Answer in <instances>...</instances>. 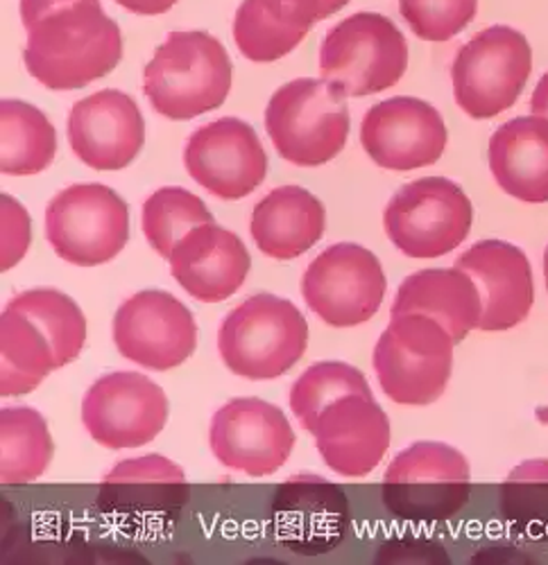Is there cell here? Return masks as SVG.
<instances>
[{"label":"cell","mask_w":548,"mask_h":565,"mask_svg":"<svg viewBox=\"0 0 548 565\" xmlns=\"http://www.w3.org/2000/svg\"><path fill=\"white\" fill-rule=\"evenodd\" d=\"M209 222H213V215L207 204L198 195L189 193L187 188L179 185L159 188L157 193L146 200L141 213L148 245L166 260L170 258L175 245L191 228Z\"/></svg>","instance_id":"28"},{"label":"cell","mask_w":548,"mask_h":565,"mask_svg":"<svg viewBox=\"0 0 548 565\" xmlns=\"http://www.w3.org/2000/svg\"><path fill=\"white\" fill-rule=\"evenodd\" d=\"M530 111H533V116H541L548 120V73L541 75V79L537 82V86L533 90Z\"/></svg>","instance_id":"36"},{"label":"cell","mask_w":548,"mask_h":565,"mask_svg":"<svg viewBox=\"0 0 548 565\" xmlns=\"http://www.w3.org/2000/svg\"><path fill=\"white\" fill-rule=\"evenodd\" d=\"M0 170L10 177H32L57 154V131L41 109L21 100L0 103Z\"/></svg>","instance_id":"24"},{"label":"cell","mask_w":548,"mask_h":565,"mask_svg":"<svg viewBox=\"0 0 548 565\" xmlns=\"http://www.w3.org/2000/svg\"><path fill=\"white\" fill-rule=\"evenodd\" d=\"M474 206L459 183L424 177L401 185L383 213L390 243L408 258H440L472 231Z\"/></svg>","instance_id":"7"},{"label":"cell","mask_w":548,"mask_h":565,"mask_svg":"<svg viewBox=\"0 0 548 565\" xmlns=\"http://www.w3.org/2000/svg\"><path fill=\"white\" fill-rule=\"evenodd\" d=\"M166 392L148 375L114 371L91 385L82 401V423L96 444L109 450L141 448L166 428Z\"/></svg>","instance_id":"11"},{"label":"cell","mask_w":548,"mask_h":565,"mask_svg":"<svg viewBox=\"0 0 548 565\" xmlns=\"http://www.w3.org/2000/svg\"><path fill=\"white\" fill-rule=\"evenodd\" d=\"M232 90V60L207 32H170L144 71L152 109L170 120H191L224 105Z\"/></svg>","instance_id":"2"},{"label":"cell","mask_w":548,"mask_h":565,"mask_svg":"<svg viewBox=\"0 0 548 565\" xmlns=\"http://www.w3.org/2000/svg\"><path fill=\"white\" fill-rule=\"evenodd\" d=\"M209 446L224 468L265 478L288 461L295 430L277 405L252 396L234 398L213 414Z\"/></svg>","instance_id":"13"},{"label":"cell","mask_w":548,"mask_h":565,"mask_svg":"<svg viewBox=\"0 0 548 565\" xmlns=\"http://www.w3.org/2000/svg\"><path fill=\"white\" fill-rule=\"evenodd\" d=\"M185 166L207 193L236 202L263 183L267 154L252 125L241 118H218L189 136Z\"/></svg>","instance_id":"14"},{"label":"cell","mask_w":548,"mask_h":565,"mask_svg":"<svg viewBox=\"0 0 548 565\" xmlns=\"http://www.w3.org/2000/svg\"><path fill=\"white\" fill-rule=\"evenodd\" d=\"M55 446L49 423L34 407L0 409V482L25 484L51 466Z\"/></svg>","instance_id":"25"},{"label":"cell","mask_w":548,"mask_h":565,"mask_svg":"<svg viewBox=\"0 0 548 565\" xmlns=\"http://www.w3.org/2000/svg\"><path fill=\"white\" fill-rule=\"evenodd\" d=\"M325 226L323 202L306 188L282 185L254 206L250 233L267 258L293 260L323 241Z\"/></svg>","instance_id":"22"},{"label":"cell","mask_w":548,"mask_h":565,"mask_svg":"<svg viewBox=\"0 0 548 565\" xmlns=\"http://www.w3.org/2000/svg\"><path fill=\"white\" fill-rule=\"evenodd\" d=\"M399 12L415 36L449 41L474 21L478 0H399Z\"/></svg>","instance_id":"31"},{"label":"cell","mask_w":548,"mask_h":565,"mask_svg":"<svg viewBox=\"0 0 548 565\" xmlns=\"http://www.w3.org/2000/svg\"><path fill=\"white\" fill-rule=\"evenodd\" d=\"M442 114L420 98H390L375 105L360 122V143L370 159L394 172L426 168L446 148Z\"/></svg>","instance_id":"15"},{"label":"cell","mask_w":548,"mask_h":565,"mask_svg":"<svg viewBox=\"0 0 548 565\" xmlns=\"http://www.w3.org/2000/svg\"><path fill=\"white\" fill-rule=\"evenodd\" d=\"M453 338L426 315H397L375 347V373L397 405H431L451 379Z\"/></svg>","instance_id":"5"},{"label":"cell","mask_w":548,"mask_h":565,"mask_svg":"<svg viewBox=\"0 0 548 565\" xmlns=\"http://www.w3.org/2000/svg\"><path fill=\"white\" fill-rule=\"evenodd\" d=\"M408 68V43L383 14L358 12L331 28L319 49V73L342 98L375 96Z\"/></svg>","instance_id":"6"},{"label":"cell","mask_w":548,"mask_h":565,"mask_svg":"<svg viewBox=\"0 0 548 565\" xmlns=\"http://www.w3.org/2000/svg\"><path fill=\"white\" fill-rule=\"evenodd\" d=\"M0 206H3V245H0V269L10 271L28 254L30 233H32L30 215L12 195H0Z\"/></svg>","instance_id":"33"},{"label":"cell","mask_w":548,"mask_h":565,"mask_svg":"<svg viewBox=\"0 0 548 565\" xmlns=\"http://www.w3.org/2000/svg\"><path fill=\"white\" fill-rule=\"evenodd\" d=\"M68 143L88 168L114 172L139 157L146 140L141 109L123 90L105 88L75 103L68 114Z\"/></svg>","instance_id":"16"},{"label":"cell","mask_w":548,"mask_h":565,"mask_svg":"<svg viewBox=\"0 0 548 565\" xmlns=\"http://www.w3.org/2000/svg\"><path fill=\"white\" fill-rule=\"evenodd\" d=\"M489 170L504 193L526 204L548 202V120L521 116L489 138Z\"/></svg>","instance_id":"21"},{"label":"cell","mask_w":548,"mask_h":565,"mask_svg":"<svg viewBox=\"0 0 548 565\" xmlns=\"http://www.w3.org/2000/svg\"><path fill=\"white\" fill-rule=\"evenodd\" d=\"M530 71L528 39L515 28L492 25L467 41L453 60L455 103L476 120L496 118L519 100Z\"/></svg>","instance_id":"8"},{"label":"cell","mask_w":548,"mask_h":565,"mask_svg":"<svg viewBox=\"0 0 548 565\" xmlns=\"http://www.w3.org/2000/svg\"><path fill=\"white\" fill-rule=\"evenodd\" d=\"M185 470H181L175 461L148 455L141 459H127L120 461L109 476H105V484H131V482H164V484H185Z\"/></svg>","instance_id":"32"},{"label":"cell","mask_w":548,"mask_h":565,"mask_svg":"<svg viewBox=\"0 0 548 565\" xmlns=\"http://www.w3.org/2000/svg\"><path fill=\"white\" fill-rule=\"evenodd\" d=\"M455 267L467 271L478 286L481 331H510L530 315L535 280L530 260L519 247L504 241H481L461 254Z\"/></svg>","instance_id":"18"},{"label":"cell","mask_w":548,"mask_h":565,"mask_svg":"<svg viewBox=\"0 0 548 565\" xmlns=\"http://www.w3.org/2000/svg\"><path fill=\"white\" fill-rule=\"evenodd\" d=\"M168 260L172 278L202 303L234 297L252 267L250 252L239 235L215 222L191 228L175 245Z\"/></svg>","instance_id":"19"},{"label":"cell","mask_w":548,"mask_h":565,"mask_svg":"<svg viewBox=\"0 0 548 565\" xmlns=\"http://www.w3.org/2000/svg\"><path fill=\"white\" fill-rule=\"evenodd\" d=\"M308 323L299 308L261 292L239 303L220 323L218 351L224 366L245 381H274L306 353Z\"/></svg>","instance_id":"3"},{"label":"cell","mask_w":548,"mask_h":565,"mask_svg":"<svg viewBox=\"0 0 548 565\" xmlns=\"http://www.w3.org/2000/svg\"><path fill=\"white\" fill-rule=\"evenodd\" d=\"M116 3L134 14L159 17V14H166L170 8H175L177 0H116Z\"/></svg>","instance_id":"35"},{"label":"cell","mask_w":548,"mask_h":565,"mask_svg":"<svg viewBox=\"0 0 548 565\" xmlns=\"http://www.w3.org/2000/svg\"><path fill=\"white\" fill-rule=\"evenodd\" d=\"M426 315L440 321L453 342H463L481 326L483 299L474 278L459 267L410 274L394 295L390 315Z\"/></svg>","instance_id":"20"},{"label":"cell","mask_w":548,"mask_h":565,"mask_svg":"<svg viewBox=\"0 0 548 565\" xmlns=\"http://www.w3.org/2000/svg\"><path fill=\"white\" fill-rule=\"evenodd\" d=\"M25 68L51 90L84 88L123 57V36L101 0H21Z\"/></svg>","instance_id":"1"},{"label":"cell","mask_w":548,"mask_h":565,"mask_svg":"<svg viewBox=\"0 0 548 565\" xmlns=\"http://www.w3.org/2000/svg\"><path fill=\"white\" fill-rule=\"evenodd\" d=\"M386 484H422V482H470L467 457L442 441H418L401 450L388 466Z\"/></svg>","instance_id":"30"},{"label":"cell","mask_w":548,"mask_h":565,"mask_svg":"<svg viewBox=\"0 0 548 565\" xmlns=\"http://www.w3.org/2000/svg\"><path fill=\"white\" fill-rule=\"evenodd\" d=\"M265 131L280 157L299 168L334 161L347 146V98L325 79L299 77L272 93Z\"/></svg>","instance_id":"4"},{"label":"cell","mask_w":548,"mask_h":565,"mask_svg":"<svg viewBox=\"0 0 548 565\" xmlns=\"http://www.w3.org/2000/svg\"><path fill=\"white\" fill-rule=\"evenodd\" d=\"M112 335L125 360L152 371H170L193 355L198 323L170 292L144 290L120 303Z\"/></svg>","instance_id":"12"},{"label":"cell","mask_w":548,"mask_h":565,"mask_svg":"<svg viewBox=\"0 0 548 565\" xmlns=\"http://www.w3.org/2000/svg\"><path fill=\"white\" fill-rule=\"evenodd\" d=\"M45 238L71 265L109 263L129 241V206L109 185H68L45 209Z\"/></svg>","instance_id":"9"},{"label":"cell","mask_w":548,"mask_h":565,"mask_svg":"<svg viewBox=\"0 0 548 565\" xmlns=\"http://www.w3.org/2000/svg\"><path fill=\"white\" fill-rule=\"evenodd\" d=\"M544 278H546V290H548V247L544 252Z\"/></svg>","instance_id":"37"},{"label":"cell","mask_w":548,"mask_h":565,"mask_svg":"<svg viewBox=\"0 0 548 565\" xmlns=\"http://www.w3.org/2000/svg\"><path fill=\"white\" fill-rule=\"evenodd\" d=\"M386 288L381 260L354 243L327 247L302 276L306 306L334 328L370 321L383 303Z\"/></svg>","instance_id":"10"},{"label":"cell","mask_w":548,"mask_h":565,"mask_svg":"<svg viewBox=\"0 0 548 565\" xmlns=\"http://www.w3.org/2000/svg\"><path fill=\"white\" fill-rule=\"evenodd\" d=\"M313 437L334 473L362 478L372 473L390 448V420L375 398L345 396L317 416Z\"/></svg>","instance_id":"17"},{"label":"cell","mask_w":548,"mask_h":565,"mask_svg":"<svg viewBox=\"0 0 548 565\" xmlns=\"http://www.w3.org/2000/svg\"><path fill=\"white\" fill-rule=\"evenodd\" d=\"M57 369L51 342L23 312L6 306L0 315V394L34 392Z\"/></svg>","instance_id":"23"},{"label":"cell","mask_w":548,"mask_h":565,"mask_svg":"<svg viewBox=\"0 0 548 565\" xmlns=\"http://www.w3.org/2000/svg\"><path fill=\"white\" fill-rule=\"evenodd\" d=\"M372 396L365 373L347 362H317L308 366L291 387V409L299 426L313 433L317 416L345 396Z\"/></svg>","instance_id":"27"},{"label":"cell","mask_w":548,"mask_h":565,"mask_svg":"<svg viewBox=\"0 0 548 565\" xmlns=\"http://www.w3.org/2000/svg\"><path fill=\"white\" fill-rule=\"evenodd\" d=\"M261 3L280 21L308 32L315 23L340 12L349 0H261Z\"/></svg>","instance_id":"34"},{"label":"cell","mask_w":548,"mask_h":565,"mask_svg":"<svg viewBox=\"0 0 548 565\" xmlns=\"http://www.w3.org/2000/svg\"><path fill=\"white\" fill-rule=\"evenodd\" d=\"M308 32L297 30L274 14L261 0H243L234 19V41L245 60L256 64L277 62L291 55Z\"/></svg>","instance_id":"29"},{"label":"cell","mask_w":548,"mask_h":565,"mask_svg":"<svg viewBox=\"0 0 548 565\" xmlns=\"http://www.w3.org/2000/svg\"><path fill=\"white\" fill-rule=\"evenodd\" d=\"M8 306L41 328L53 347L57 369L80 358L86 342V317L68 295L60 290H28L12 297Z\"/></svg>","instance_id":"26"}]
</instances>
